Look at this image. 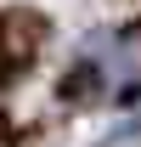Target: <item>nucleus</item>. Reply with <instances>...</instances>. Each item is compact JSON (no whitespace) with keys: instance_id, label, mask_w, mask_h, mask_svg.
Returning a JSON list of instances; mask_svg holds the SVG:
<instances>
[{"instance_id":"obj_1","label":"nucleus","mask_w":141,"mask_h":147,"mask_svg":"<svg viewBox=\"0 0 141 147\" xmlns=\"http://www.w3.org/2000/svg\"><path fill=\"white\" fill-rule=\"evenodd\" d=\"M23 62H28V51L11 40V28H0V85H6L11 74H23Z\"/></svg>"}]
</instances>
